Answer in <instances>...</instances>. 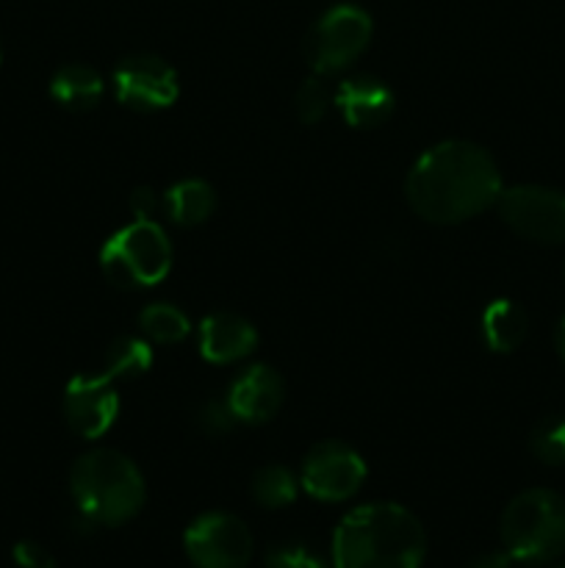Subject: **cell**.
<instances>
[{"label": "cell", "mask_w": 565, "mask_h": 568, "mask_svg": "<svg viewBox=\"0 0 565 568\" xmlns=\"http://www.w3.org/2000/svg\"><path fill=\"white\" fill-rule=\"evenodd\" d=\"M502 175L480 144L449 139L424 150L410 166L404 197L410 209L435 225H458L496 205Z\"/></svg>", "instance_id": "obj_1"}, {"label": "cell", "mask_w": 565, "mask_h": 568, "mask_svg": "<svg viewBox=\"0 0 565 568\" xmlns=\"http://www.w3.org/2000/svg\"><path fill=\"white\" fill-rule=\"evenodd\" d=\"M424 558V527L402 505H360L332 532L336 568H421Z\"/></svg>", "instance_id": "obj_2"}, {"label": "cell", "mask_w": 565, "mask_h": 568, "mask_svg": "<svg viewBox=\"0 0 565 568\" xmlns=\"http://www.w3.org/2000/svg\"><path fill=\"white\" fill-rule=\"evenodd\" d=\"M75 510L94 527H120L138 516L147 486L127 455L116 449H92L81 455L70 471Z\"/></svg>", "instance_id": "obj_3"}, {"label": "cell", "mask_w": 565, "mask_h": 568, "mask_svg": "<svg viewBox=\"0 0 565 568\" xmlns=\"http://www.w3.org/2000/svg\"><path fill=\"white\" fill-rule=\"evenodd\" d=\"M499 532L515 564H548L565 552V499L548 488H530L504 508Z\"/></svg>", "instance_id": "obj_4"}, {"label": "cell", "mask_w": 565, "mask_h": 568, "mask_svg": "<svg viewBox=\"0 0 565 568\" xmlns=\"http://www.w3.org/2000/svg\"><path fill=\"white\" fill-rule=\"evenodd\" d=\"M105 277L122 288H142L164 281L172 266V244L153 220H136L105 242L100 253Z\"/></svg>", "instance_id": "obj_5"}, {"label": "cell", "mask_w": 565, "mask_h": 568, "mask_svg": "<svg viewBox=\"0 0 565 568\" xmlns=\"http://www.w3.org/2000/svg\"><path fill=\"white\" fill-rule=\"evenodd\" d=\"M374 22L369 11L355 3H338L327 9L305 37V59L316 75H332L347 70L369 48Z\"/></svg>", "instance_id": "obj_6"}, {"label": "cell", "mask_w": 565, "mask_h": 568, "mask_svg": "<svg viewBox=\"0 0 565 568\" xmlns=\"http://www.w3.org/2000/svg\"><path fill=\"white\" fill-rule=\"evenodd\" d=\"M186 558L197 568H247L253 560V532L238 516L210 510L183 532Z\"/></svg>", "instance_id": "obj_7"}, {"label": "cell", "mask_w": 565, "mask_h": 568, "mask_svg": "<svg viewBox=\"0 0 565 568\" xmlns=\"http://www.w3.org/2000/svg\"><path fill=\"white\" fill-rule=\"evenodd\" d=\"M499 216L518 236L537 244H565V194L548 186H510L496 200Z\"/></svg>", "instance_id": "obj_8"}, {"label": "cell", "mask_w": 565, "mask_h": 568, "mask_svg": "<svg viewBox=\"0 0 565 568\" xmlns=\"http://www.w3.org/2000/svg\"><path fill=\"white\" fill-rule=\"evenodd\" d=\"M366 480V464L349 444L321 442L305 455L302 486L319 503H343Z\"/></svg>", "instance_id": "obj_9"}, {"label": "cell", "mask_w": 565, "mask_h": 568, "mask_svg": "<svg viewBox=\"0 0 565 568\" xmlns=\"http://www.w3.org/2000/svg\"><path fill=\"white\" fill-rule=\"evenodd\" d=\"M114 89L133 111H161L177 100V72L153 53L127 55L114 70Z\"/></svg>", "instance_id": "obj_10"}, {"label": "cell", "mask_w": 565, "mask_h": 568, "mask_svg": "<svg viewBox=\"0 0 565 568\" xmlns=\"http://www.w3.org/2000/svg\"><path fill=\"white\" fill-rule=\"evenodd\" d=\"M120 414V397L114 394L111 377L78 375L64 388L66 425L83 438H100Z\"/></svg>", "instance_id": "obj_11"}, {"label": "cell", "mask_w": 565, "mask_h": 568, "mask_svg": "<svg viewBox=\"0 0 565 568\" xmlns=\"http://www.w3.org/2000/svg\"><path fill=\"white\" fill-rule=\"evenodd\" d=\"M282 397H286L282 377L271 366L264 364L249 366L247 372H242L233 381L230 392H227V403H230L233 414H236L238 422H247V425L269 422L280 410Z\"/></svg>", "instance_id": "obj_12"}, {"label": "cell", "mask_w": 565, "mask_h": 568, "mask_svg": "<svg viewBox=\"0 0 565 568\" xmlns=\"http://www.w3.org/2000/svg\"><path fill=\"white\" fill-rule=\"evenodd\" d=\"M258 344V333L244 316L219 311L205 316L199 325V353L210 364H233L247 358Z\"/></svg>", "instance_id": "obj_13"}, {"label": "cell", "mask_w": 565, "mask_h": 568, "mask_svg": "<svg viewBox=\"0 0 565 568\" xmlns=\"http://www.w3.org/2000/svg\"><path fill=\"white\" fill-rule=\"evenodd\" d=\"M336 105L343 120L355 128H374L386 122L393 111V92L371 75L343 78L336 89Z\"/></svg>", "instance_id": "obj_14"}, {"label": "cell", "mask_w": 565, "mask_h": 568, "mask_svg": "<svg viewBox=\"0 0 565 568\" xmlns=\"http://www.w3.org/2000/svg\"><path fill=\"white\" fill-rule=\"evenodd\" d=\"M50 94L70 111H89L103 98V78L89 64H66L50 81Z\"/></svg>", "instance_id": "obj_15"}, {"label": "cell", "mask_w": 565, "mask_h": 568, "mask_svg": "<svg viewBox=\"0 0 565 568\" xmlns=\"http://www.w3.org/2000/svg\"><path fill=\"white\" fill-rule=\"evenodd\" d=\"M164 209L175 225H203L216 209V192L210 189V183L199 181V178H186V181H177L175 186L166 192Z\"/></svg>", "instance_id": "obj_16"}, {"label": "cell", "mask_w": 565, "mask_h": 568, "mask_svg": "<svg viewBox=\"0 0 565 568\" xmlns=\"http://www.w3.org/2000/svg\"><path fill=\"white\" fill-rule=\"evenodd\" d=\"M482 336L493 353H513L526 336V314L510 300H496L482 314Z\"/></svg>", "instance_id": "obj_17"}, {"label": "cell", "mask_w": 565, "mask_h": 568, "mask_svg": "<svg viewBox=\"0 0 565 568\" xmlns=\"http://www.w3.org/2000/svg\"><path fill=\"white\" fill-rule=\"evenodd\" d=\"M153 366V353H150L147 342L136 336H122L105 353V369L103 375L116 381V377H138Z\"/></svg>", "instance_id": "obj_18"}, {"label": "cell", "mask_w": 565, "mask_h": 568, "mask_svg": "<svg viewBox=\"0 0 565 568\" xmlns=\"http://www.w3.org/2000/svg\"><path fill=\"white\" fill-rule=\"evenodd\" d=\"M138 325H142L144 336L153 338L158 344H177L192 333L186 314H183L177 305L170 303H153L142 311L138 316Z\"/></svg>", "instance_id": "obj_19"}, {"label": "cell", "mask_w": 565, "mask_h": 568, "mask_svg": "<svg viewBox=\"0 0 565 568\" xmlns=\"http://www.w3.org/2000/svg\"><path fill=\"white\" fill-rule=\"evenodd\" d=\"M299 483L286 466H264L260 471H255L253 477V497L255 503H260L264 508L277 510L288 508V505L297 499Z\"/></svg>", "instance_id": "obj_20"}, {"label": "cell", "mask_w": 565, "mask_h": 568, "mask_svg": "<svg viewBox=\"0 0 565 568\" xmlns=\"http://www.w3.org/2000/svg\"><path fill=\"white\" fill-rule=\"evenodd\" d=\"M530 449L537 460L548 466L565 464V416H548L532 430Z\"/></svg>", "instance_id": "obj_21"}, {"label": "cell", "mask_w": 565, "mask_h": 568, "mask_svg": "<svg viewBox=\"0 0 565 568\" xmlns=\"http://www.w3.org/2000/svg\"><path fill=\"white\" fill-rule=\"evenodd\" d=\"M330 103H332V94L330 89H327V83L321 81V75L308 78V81L297 89V98H294L297 116L302 122H308V125H316V122L325 120Z\"/></svg>", "instance_id": "obj_22"}, {"label": "cell", "mask_w": 565, "mask_h": 568, "mask_svg": "<svg viewBox=\"0 0 565 568\" xmlns=\"http://www.w3.org/2000/svg\"><path fill=\"white\" fill-rule=\"evenodd\" d=\"M266 568H327V560L308 544H277L266 552Z\"/></svg>", "instance_id": "obj_23"}, {"label": "cell", "mask_w": 565, "mask_h": 568, "mask_svg": "<svg viewBox=\"0 0 565 568\" xmlns=\"http://www.w3.org/2000/svg\"><path fill=\"white\" fill-rule=\"evenodd\" d=\"M236 414H233L230 403L225 399H208V403L199 405L197 410V425L203 427L205 433H210V436H222V433L230 430L233 425H236Z\"/></svg>", "instance_id": "obj_24"}, {"label": "cell", "mask_w": 565, "mask_h": 568, "mask_svg": "<svg viewBox=\"0 0 565 568\" xmlns=\"http://www.w3.org/2000/svg\"><path fill=\"white\" fill-rule=\"evenodd\" d=\"M14 564L20 568H55V558L37 541L14 544Z\"/></svg>", "instance_id": "obj_25"}, {"label": "cell", "mask_w": 565, "mask_h": 568, "mask_svg": "<svg viewBox=\"0 0 565 568\" xmlns=\"http://www.w3.org/2000/svg\"><path fill=\"white\" fill-rule=\"evenodd\" d=\"M127 205H131V211L136 220H153L155 211L161 209L158 194H155L150 186H138L136 192L131 194V200H127Z\"/></svg>", "instance_id": "obj_26"}, {"label": "cell", "mask_w": 565, "mask_h": 568, "mask_svg": "<svg viewBox=\"0 0 565 568\" xmlns=\"http://www.w3.org/2000/svg\"><path fill=\"white\" fill-rule=\"evenodd\" d=\"M515 560L507 552H485L471 560L469 568H513Z\"/></svg>", "instance_id": "obj_27"}, {"label": "cell", "mask_w": 565, "mask_h": 568, "mask_svg": "<svg viewBox=\"0 0 565 568\" xmlns=\"http://www.w3.org/2000/svg\"><path fill=\"white\" fill-rule=\"evenodd\" d=\"M557 349H559V355H563V358H565V320L559 322V331H557Z\"/></svg>", "instance_id": "obj_28"}, {"label": "cell", "mask_w": 565, "mask_h": 568, "mask_svg": "<svg viewBox=\"0 0 565 568\" xmlns=\"http://www.w3.org/2000/svg\"><path fill=\"white\" fill-rule=\"evenodd\" d=\"M554 568H565V564H559V566H554Z\"/></svg>", "instance_id": "obj_29"}]
</instances>
